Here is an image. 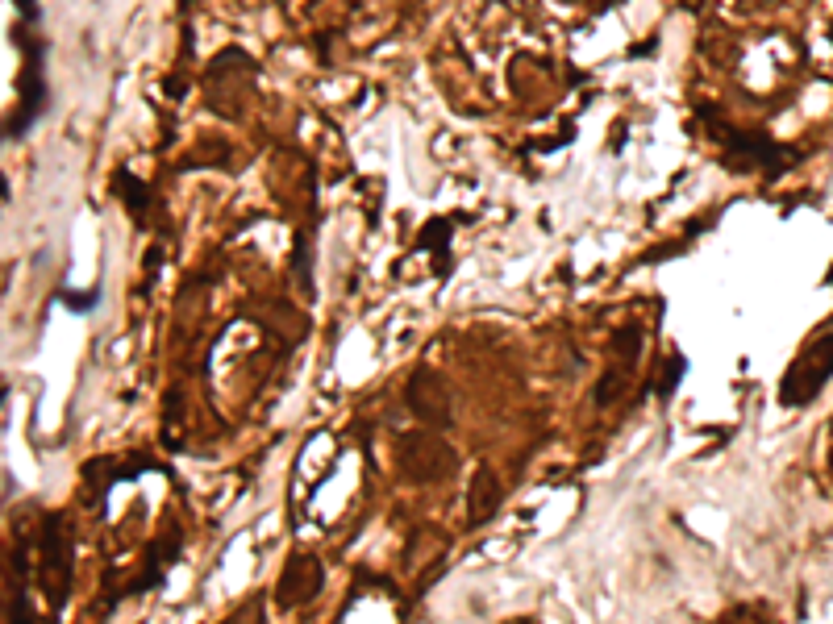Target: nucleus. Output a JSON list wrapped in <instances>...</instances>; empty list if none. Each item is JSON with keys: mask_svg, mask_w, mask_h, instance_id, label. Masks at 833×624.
I'll return each instance as SVG.
<instances>
[{"mask_svg": "<svg viewBox=\"0 0 833 624\" xmlns=\"http://www.w3.org/2000/svg\"><path fill=\"white\" fill-rule=\"evenodd\" d=\"M700 121L709 129V138L721 146V163L729 171H759V175H779L804 159V150H792L784 142H775L767 129H750V125H729L717 117V109L700 104Z\"/></svg>", "mask_w": 833, "mask_h": 624, "instance_id": "1", "label": "nucleus"}, {"mask_svg": "<svg viewBox=\"0 0 833 624\" xmlns=\"http://www.w3.org/2000/svg\"><path fill=\"white\" fill-rule=\"evenodd\" d=\"M13 42L21 50V71H17V109L5 121V142L25 138L38 125V117L50 104V84H46V55L50 46L34 34V25H13Z\"/></svg>", "mask_w": 833, "mask_h": 624, "instance_id": "2", "label": "nucleus"}, {"mask_svg": "<svg viewBox=\"0 0 833 624\" xmlns=\"http://www.w3.org/2000/svg\"><path fill=\"white\" fill-rule=\"evenodd\" d=\"M829 379H833V333H821L792 358V367L779 379V404L784 408L813 404Z\"/></svg>", "mask_w": 833, "mask_h": 624, "instance_id": "3", "label": "nucleus"}, {"mask_svg": "<svg viewBox=\"0 0 833 624\" xmlns=\"http://www.w3.org/2000/svg\"><path fill=\"white\" fill-rule=\"evenodd\" d=\"M242 59H246V50L225 46L221 55L209 63V71H205L209 104H213L221 117H230V121L242 117V104H246L250 92H255V75H259V63L255 59H250L246 67H242Z\"/></svg>", "mask_w": 833, "mask_h": 624, "instance_id": "4", "label": "nucleus"}, {"mask_svg": "<svg viewBox=\"0 0 833 624\" xmlns=\"http://www.w3.org/2000/svg\"><path fill=\"white\" fill-rule=\"evenodd\" d=\"M71 579H75V545H71V520L63 512H55L42 529V591L50 608H63L71 595Z\"/></svg>", "mask_w": 833, "mask_h": 624, "instance_id": "5", "label": "nucleus"}, {"mask_svg": "<svg viewBox=\"0 0 833 624\" xmlns=\"http://www.w3.org/2000/svg\"><path fill=\"white\" fill-rule=\"evenodd\" d=\"M396 462H400V471H405L409 483H438V479H446L454 471V466H459V454H454L438 433L417 429V433L400 437Z\"/></svg>", "mask_w": 833, "mask_h": 624, "instance_id": "6", "label": "nucleus"}, {"mask_svg": "<svg viewBox=\"0 0 833 624\" xmlns=\"http://www.w3.org/2000/svg\"><path fill=\"white\" fill-rule=\"evenodd\" d=\"M325 587V566L317 554H292L280 570V583H275V604H280L284 612L292 608H305L313 604L317 595Z\"/></svg>", "mask_w": 833, "mask_h": 624, "instance_id": "7", "label": "nucleus"}, {"mask_svg": "<svg viewBox=\"0 0 833 624\" xmlns=\"http://www.w3.org/2000/svg\"><path fill=\"white\" fill-rule=\"evenodd\" d=\"M405 404L413 408V416L425 425V429H450L454 425V400H450V387L429 375V371H417L405 387Z\"/></svg>", "mask_w": 833, "mask_h": 624, "instance_id": "8", "label": "nucleus"}, {"mask_svg": "<svg viewBox=\"0 0 833 624\" xmlns=\"http://www.w3.org/2000/svg\"><path fill=\"white\" fill-rule=\"evenodd\" d=\"M146 466H155V458H134V462H117V458H92L88 466H84V487H92V496H96V504L109 496V487H117V483H130L134 475H142Z\"/></svg>", "mask_w": 833, "mask_h": 624, "instance_id": "9", "label": "nucleus"}, {"mask_svg": "<svg viewBox=\"0 0 833 624\" xmlns=\"http://www.w3.org/2000/svg\"><path fill=\"white\" fill-rule=\"evenodd\" d=\"M504 504V487L500 479L488 471V466H475V475L467 483V525L479 529V525H488V520L500 512Z\"/></svg>", "mask_w": 833, "mask_h": 624, "instance_id": "10", "label": "nucleus"}, {"mask_svg": "<svg viewBox=\"0 0 833 624\" xmlns=\"http://www.w3.org/2000/svg\"><path fill=\"white\" fill-rule=\"evenodd\" d=\"M450 238H454V221L450 217H429L417 233V250L429 254V263H434V275L446 279L454 258H450Z\"/></svg>", "mask_w": 833, "mask_h": 624, "instance_id": "11", "label": "nucleus"}, {"mask_svg": "<svg viewBox=\"0 0 833 624\" xmlns=\"http://www.w3.org/2000/svg\"><path fill=\"white\" fill-rule=\"evenodd\" d=\"M113 196H121V204L130 208V217L142 225V213L150 208V188H146V179H138L130 167H117V171H113Z\"/></svg>", "mask_w": 833, "mask_h": 624, "instance_id": "12", "label": "nucleus"}, {"mask_svg": "<svg viewBox=\"0 0 833 624\" xmlns=\"http://www.w3.org/2000/svg\"><path fill=\"white\" fill-rule=\"evenodd\" d=\"M638 358H642V325H621L617 333H613V362L617 367H629L634 371L638 367Z\"/></svg>", "mask_w": 833, "mask_h": 624, "instance_id": "13", "label": "nucleus"}, {"mask_svg": "<svg viewBox=\"0 0 833 624\" xmlns=\"http://www.w3.org/2000/svg\"><path fill=\"white\" fill-rule=\"evenodd\" d=\"M684 375H688V358L679 354V350H671V354H667V362H663V371L654 375L650 392L659 396V400H671V396H675V387L684 383Z\"/></svg>", "mask_w": 833, "mask_h": 624, "instance_id": "14", "label": "nucleus"}, {"mask_svg": "<svg viewBox=\"0 0 833 624\" xmlns=\"http://www.w3.org/2000/svg\"><path fill=\"white\" fill-rule=\"evenodd\" d=\"M629 367H617V362H609L604 367V375H600V383H596V404L604 408V404H617L625 392H629Z\"/></svg>", "mask_w": 833, "mask_h": 624, "instance_id": "15", "label": "nucleus"}, {"mask_svg": "<svg viewBox=\"0 0 833 624\" xmlns=\"http://www.w3.org/2000/svg\"><path fill=\"white\" fill-rule=\"evenodd\" d=\"M292 271H296L300 292L313 296V258H309V238H305V233H296V246H292Z\"/></svg>", "mask_w": 833, "mask_h": 624, "instance_id": "16", "label": "nucleus"}, {"mask_svg": "<svg viewBox=\"0 0 833 624\" xmlns=\"http://www.w3.org/2000/svg\"><path fill=\"white\" fill-rule=\"evenodd\" d=\"M59 300H63L67 308H75V312H92L96 300H100V292H96V288H92V292H67V288H63Z\"/></svg>", "mask_w": 833, "mask_h": 624, "instance_id": "17", "label": "nucleus"}, {"mask_svg": "<svg viewBox=\"0 0 833 624\" xmlns=\"http://www.w3.org/2000/svg\"><path fill=\"white\" fill-rule=\"evenodd\" d=\"M9 624H34V616H30V604H25V595H17V600L9 604Z\"/></svg>", "mask_w": 833, "mask_h": 624, "instance_id": "18", "label": "nucleus"}, {"mask_svg": "<svg viewBox=\"0 0 833 624\" xmlns=\"http://www.w3.org/2000/svg\"><path fill=\"white\" fill-rule=\"evenodd\" d=\"M825 288H833V263H829V271H825Z\"/></svg>", "mask_w": 833, "mask_h": 624, "instance_id": "19", "label": "nucleus"}, {"mask_svg": "<svg viewBox=\"0 0 833 624\" xmlns=\"http://www.w3.org/2000/svg\"><path fill=\"white\" fill-rule=\"evenodd\" d=\"M180 5H192V0H180Z\"/></svg>", "mask_w": 833, "mask_h": 624, "instance_id": "20", "label": "nucleus"}, {"mask_svg": "<svg viewBox=\"0 0 833 624\" xmlns=\"http://www.w3.org/2000/svg\"><path fill=\"white\" fill-rule=\"evenodd\" d=\"M829 429H833V425H829Z\"/></svg>", "mask_w": 833, "mask_h": 624, "instance_id": "21", "label": "nucleus"}]
</instances>
